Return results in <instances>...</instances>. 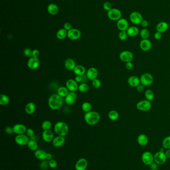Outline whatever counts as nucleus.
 Listing matches in <instances>:
<instances>
[{"label":"nucleus","mask_w":170,"mask_h":170,"mask_svg":"<svg viewBox=\"0 0 170 170\" xmlns=\"http://www.w3.org/2000/svg\"><path fill=\"white\" fill-rule=\"evenodd\" d=\"M64 103V98L57 94H52L49 98L48 105L52 110H57L62 107Z\"/></svg>","instance_id":"1"},{"label":"nucleus","mask_w":170,"mask_h":170,"mask_svg":"<svg viewBox=\"0 0 170 170\" xmlns=\"http://www.w3.org/2000/svg\"><path fill=\"white\" fill-rule=\"evenodd\" d=\"M85 122L90 125L97 124L100 120V115L98 113L95 111H90L85 113L84 116Z\"/></svg>","instance_id":"2"},{"label":"nucleus","mask_w":170,"mask_h":170,"mask_svg":"<svg viewBox=\"0 0 170 170\" xmlns=\"http://www.w3.org/2000/svg\"><path fill=\"white\" fill-rule=\"evenodd\" d=\"M54 131L55 133L58 136L64 137L68 133L69 128L68 125L65 122L59 121L54 125Z\"/></svg>","instance_id":"3"},{"label":"nucleus","mask_w":170,"mask_h":170,"mask_svg":"<svg viewBox=\"0 0 170 170\" xmlns=\"http://www.w3.org/2000/svg\"><path fill=\"white\" fill-rule=\"evenodd\" d=\"M140 79L141 84L144 85V86H149L153 83L154 77L151 74L148 73L142 74Z\"/></svg>","instance_id":"4"},{"label":"nucleus","mask_w":170,"mask_h":170,"mask_svg":"<svg viewBox=\"0 0 170 170\" xmlns=\"http://www.w3.org/2000/svg\"><path fill=\"white\" fill-rule=\"evenodd\" d=\"M109 19L113 21H118L121 18L122 13L120 10L116 8H112L107 13Z\"/></svg>","instance_id":"5"},{"label":"nucleus","mask_w":170,"mask_h":170,"mask_svg":"<svg viewBox=\"0 0 170 170\" xmlns=\"http://www.w3.org/2000/svg\"><path fill=\"white\" fill-rule=\"evenodd\" d=\"M141 159L144 164L150 166L154 162V155L149 151L144 152L142 154Z\"/></svg>","instance_id":"6"},{"label":"nucleus","mask_w":170,"mask_h":170,"mask_svg":"<svg viewBox=\"0 0 170 170\" xmlns=\"http://www.w3.org/2000/svg\"><path fill=\"white\" fill-rule=\"evenodd\" d=\"M129 19L131 22L135 25L141 24L142 20H143L142 14L136 11H133L130 13Z\"/></svg>","instance_id":"7"},{"label":"nucleus","mask_w":170,"mask_h":170,"mask_svg":"<svg viewBox=\"0 0 170 170\" xmlns=\"http://www.w3.org/2000/svg\"><path fill=\"white\" fill-rule=\"evenodd\" d=\"M151 103L147 100L141 101L136 105L137 109L139 111H149L151 109Z\"/></svg>","instance_id":"8"},{"label":"nucleus","mask_w":170,"mask_h":170,"mask_svg":"<svg viewBox=\"0 0 170 170\" xmlns=\"http://www.w3.org/2000/svg\"><path fill=\"white\" fill-rule=\"evenodd\" d=\"M167 157L165 152L159 151L154 155V162L158 165H163L166 163Z\"/></svg>","instance_id":"9"},{"label":"nucleus","mask_w":170,"mask_h":170,"mask_svg":"<svg viewBox=\"0 0 170 170\" xmlns=\"http://www.w3.org/2000/svg\"><path fill=\"white\" fill-rule=\"evenodd\" d=\"M30 138L25 134L17 135L15 138V142L20 146H26L28 145Z\"/></svg>","instance_id":"10"},{"label":"nucleus","mask_w":170,"mask_h":170,"mask_svg":"<svg viewBox=\"0 0 170 170\" xmlns=\"http://www.w3.org/2000/svg\"><path fill=\"white\" fill-rule=\"evenodd\" d=\"M119 58L120 60L124 62H132L134 58L133 54L131 51L125 50L121 52L119 55Z\"/></svg>","instance_id":"11"},{"label":"nucleus","mask_w":170,"mask_h":170,"mask_svg":"<svg viewBox=\"0 0 170 170\" xmlns=\"http://www.w3.org/2000/svg\"><path fill=\"white\" fill-rule=\"evenodd\" d=\"M81 33L79 30L76 28H72L67 32V37L71 40L79 39L81 37Z\"/></svg>","instance_id":"12"},{"label":"nucleus","mask_w":170,"mask_h":170,"mask_svg":"<svg viewBox=\"0 0 170 170\" xmlns=\"http://www.w3.org/2000/svg\"><path fill=\"white\" fill-rule=\"evenodd\" d=\"M117 28L120 31H127L129 28V22L126 19L121 18L117 22Z\"/></svg>","instance_id":"13"},{"label":"nucleus","mask_w":170,"mask_h":170,"mask_svg":"<svg viewBox=\"0 0 170 170\" xmlns=\"http://www.w3.org/2000/svg\"><path fill=\"white\" fill-rule=\"evenodd\" d=\"M27 65L31 70H36L38 68L40 65V61L39 58H35L33 57L30 58L28 61Z\"/></svg>","instance_id":"14"},{"label":"nucleus","mask_w":170,"mask_h":170,"mask_svg":"<svg viewBox=\"0 0 170 170\" xmlns=\"http://www.w3.org/2000/svg\"><path fill=\"white\" fill-rule=\"evenodd\" d=\"M88 164V161L86 159L82 158L77 161L75 165V169L76 170H86Z\"/></svg>","instance_id":"15"},{"label":"nucleus","mask_w":170,"mask_h":170,"mask_svg":"<svg viewBox=\"0 0 170 170\" xmlns=\"http://www.w3.org/2000/svg\"><path fill=\"white\" fill-rule=\"evenodd\" d=\"M66 87L70 92H75L79 90V85L75 80L69 79L66 82Z\"/></svg>","instance_id":"16"},{"label":"nucleus","mask_w":170,"mask_h":170,"mask_svg":"<svg viewBox=\"0 0 170 170\" xmlns=\"http://www.w3.org/2000/svg\"><path fill=\"white\" fill-rule=\"evenodd\" d=\"M77 99V94L73 92H70L64 98V102L68 105H72L76 102Z\"/></svg>","instance_id":"17"},{"label":"nucleus","mask_w":170,"mask_h":170,"mask_svg":"<svg viewBox=\"0 0 170 170\" xmlns=\"http://www.w3.org/2000/svg\"><path fill=\"white\" fill-rule=\"evenodd\" d=\"M14 133L16 134L17 135L19 134H25L26 132V126L24 124L18 123L14 125L13 127Z\"/></svg>","instance_id":"18"},{"label":"nucleus","mask_w":170,"mask_h":170,"mask_svg":"<svg viewBox=\"0 0 170 170\" xmlns=\"http://www.w3.org/2000/svg\"><path fill=\"white\" fill-rule=\"evenodd\" d=\"M140 48L143 51H148L152 48V42L148 39H142L139 44Z\"/></svg>","instance_id":"19"},{"label":"nucleus","mask_w":170,"mask_h":170,"mask_svg":"<svg viewBox=\"0 0 170 170\" xmlns=\"http://www.w3.org/2000/svg\"><path fill=\"white\" fill-rule=\"evenodd\" d=\"M42 138L45 142H52L53 139H54V134L53 132L51 130H43V132L42 133Z\"/></svg>","instance_id":"20"},{"label":"nucleus","mask_w":170,"mask_h":170,"mask_svg":"<svg viewBox=\"0 0 170 170\" xmlns=\"http://www.w3.org/2000/svg\"><path fill=\"white\" fill-rule=\"evenodd\" d=\"M86 77L90 80H93L96 79L98 75V72L97 69L94 67H91L88 69L86 72Z\"/></svg>","instance_id":"21"},{"label":"nucleus","mask_w":170,"mask_h":170,"mask_svg":"<svg viewBox=\"0 0 170 170\" xmlns=\"http://www.w3.org/2000/svg\"><path fill=\"white\" fill-rule=\"evenodd\" d=\"M65 141L66 140L64 136L58 135L53 139L52 141V145L56 148H59L64 145L65 143Z\"/></svg>","instance_id":"22"},{"label":"nucleus","mask_w":170,"mask_h":170,"mask_svg":"<svg viewBox=\"0 0 170 170\" xmlns=\"http://www.w3.org/2000/svg\"><path fill=\"white\" fill-rule=\"evenodd\" d=\"M128 83L131 87L136 88L141 84L140 79L137 76H131L128 79Z\"/></svg>","instance_id":"23"},{"label":"nucleus","mask_w":170,"mask_h":170,"mask_svg":"<svg viewBox=\"0 0 170 170\" xmlns=\"http://www.w3.org/2000/svg\"><path fill=\"white\" fill-rule=\"evenodd\" d=\"M47 153L45 150L41 149H38L37 150L35 151L34 155L37 159L43 161L46 159Z\"/></svg>","instance_id":"24"},{"label":"nucleus","mask_w":170,"mask_h":170,"mask_svg":"<svg viewBox=\"0 0 170 170\" xmlns=\"http://www.w3.org/2000/svg\"><path fill=\"white\" fill-rule=\"evenodd\" d=\"M169 24L166 22H159L156 27L157 32L161 33H164L168 30Z\"/></svg>","instance_id":"25"},{"label":"nucleus","mask_w":170,"mask_h":170,"mask_svg":"<svg viewBox=\"0 0 170 170\" xmlns=\"http://www.w3.org/2000/svg\"><path fill=\"white\" fill-rule=\"evenodd\" d=\"M76 63L72 58H67L64 62V67L68 71H73L76 67Z\"/></svg>","instance_id":"26"},{"label":"nucleus","mask_w":170,"mask_h":170,"mask_svg":"<svg viewBox=\"0 0 170 170\" xmlns=\"http://www.w3.org/2000/svg\"><path fill=\"white\" fill-rule=\"evenodd\" d=\"M149 142L148 137L146 134H141L139 135L137 138V142L139 145L145 146L147 145Z\"/></svg>","instance_id":"27"},{"label":"nucleus","mask_w":170,"mask_h":170,"mask_svg":"<svg viewBox=\"0 0 170 170\" xmlns=\"http://www.w3.org/2000/svg\"><path fill=\"white\" fill-rule=\"evenodd\" d=\"M76 76H83L86 73L85 68L82 65H77L73 70Z\"/></svg>","instance_id":"28"},{"label":"nucleus","mask_w":170,"mask_h":170,"mask_svg":"<svg viewBox=\"0 0 170 170\" xmlns=\"http://www.w3.org/2000/svg\"><path fill=\"white\" fill-rule=\"evenodd\" d=\"M126 32L128 36L130 37L136 36L137 35H138L139 33H140L138 28L135 26H130Z\"/></svg>","instance_id":"29"},{"label":"nucleus","mask_w":170,"mask_h":170,"mask_svg":"<svg viewBox=\"0 0 170 170\" xmlns=\"http://www.w3.org/2000/svg\"><path fill=\"white\" fill-rule=\"evenodd\" d=\"M36 106L33 102H30L26 104L25 107L26 113L28 115H32L36 111Z\"/></svg>","instance_id":"30"},{"label":"nucleus","mask_w":170,"mask_h":170,"mask_svg":"<svg viewBox=\"0 0 170 170\" xmlns=\"http://www.w3.org/2000/svg\"><path fill=\"white\" fill-rule=\"evenodd\" d=\"M47 11L51 15H56L58 13L59 9L56 4H51L47 7Z\"/></svg>","instance_id":"31"},{"label":"nucleus","mask_w":170,"mask_h":170,"mask_svg":"<svg viewBox=\"0 0 170 170\" xmlns=\"http://www.w3.org/2000/svg\"><path fill=\"white\" fill-rule=\"evenodd\" d=\"M67 36V31L64 28H61L58 30L56 33V37L58 39L62 40Z\"/></svg>","instance_id":"32"},{"label":"nucleus","mask_w":170,"mask_h":170,"mask_svg":"<svg viewBox=\"0 0 170 170\" xmlns=\"http://www.w3.org/2000/svg\"><path fill=\"white\" fill-rule=\"evenodd\" d=\"M68 91H69L66 87H60L58 89L57 92L58 94L60 96H62V98H65L68 94Z\"/></svg>","instance_id":"33"},{"label":"nucleus","mask_w":170,"mask_h":170,"mask_svg":"<svg viewBox=\"0 0 170 170\" xmlns=\"http://www.w3.org/2000/svg\"><path fill=\"white\" fill-rule=\"evenodd\" d=\"M27 146L28 147L30 150L33 151H35L36 150H37L38 147H39L37 141L34 140H32V139H30Z\"/></svg>","instance_id":"34"},{"label":"nucleus","mask_w":170,"mask_h":170,"mask_svg":"<svg viewBox=\"0 0 170 170\" xmlns=\"http://www.w3.org/2000/svg\"><path fill=\"white\" fill-rule=\"evenodd\" d=\"M9 97L6 94H2L0 95V105H6L9 104Z\"/></svg>","instance_id":"35"},{"label":"nucleus","mask_w":170,"mask_h":170,"mask_svg":"<svg viewBox=\"0 0 170 170\" xmlns=\"http://www.w3.org/2000/svg\"><path fill=\"white\" fill-rule=\"evenodd\" d=\"M108 116L109 118L111 120L115 121V120L118 119L119 117V115L117 111H114V110H112V111H109Z\"/></svg>","instance_id":"36"},{"label":"nucleus","mask_w":170,"mask_h":170,"mask_svg":"<svg viewBox=\"0 0 170 170\" xmlns=\"http://www.w3.org/2000/svg\"><path fill=\"white\" fill-rule=\"evenodd\" d=\"M145 96L146 100L150 102H152L154 98V94L153 91L151 90H147L145 92Z\"/></svg>","instance_id":"37"},{"label":"nucleus","mask_w":170,"mask_h":170,"mask_svg":"<svg viewBox=\"0 0 170 170\" xmlns=\"http://www.w3.org/2000/svg\"><path fill=\"white\" fill-rule=\"evenodd\" d=\"M139 34L142 39H148L150 36V32L146 28H144L141 30Z\"/></svg>","instance_id":"38"},{"label":"nucleus","mask_w":170,"mask_h":170,"mask_svg":"<svg viewBox=\"0 0 170 170\" xmlns=\"http://www.w3.org/2000/svg\"><path fill=\"white\" fill-rule=\"evenodd\" d=\"M51 128H52V123L49 120H45V121H43L41 124V128L43 130H51Z\"/></svg>","instance_id":"39"},{"label":"nucleus","mask_w":170,"mask_h":170,"mask_svg":"<svg viewBox=\"0 0 170 170\" xmlns=\"http://www.w3.org/2000/svg\"><path fill=\"white\" fill-rule=\"evenodd\" d=\"M82 111L85 113L91 111L92 109L91 105L88 102H84L82 104L81 106Z\"/></svg>","instance_id":"40"},{"label":"nucleus","mask_w":170,"mask_h":170,"mask_svg":"<svg viewBox=\"0 0 170 170\" xmlns=\"http://www.w3.org/2000/svg\"><path fill=\"white\" fill-rule=\"evenodd\" d=\"M162 146L165 149H170V136L165 137L162 142Z\"/></svg>","instance_id":"41"},{"label":"nucleus","mask_w":170,"mask_h":170,"mask_svg":"<svg viewBox=\"0 0 170 170\" xmlns=\"http://www.w3.org/2000/svg\"><path fill=\"white\" fill-rule=\"evenodd\" d=\"M89 90V86L87 84L83 83L79 85V92H86Z\"/></svg>","instance_id":"42"},{"label":"nucleus","mask_w":170,"mask_h":170,"mask_svg":"<svg viewBox=\"0 0 170 170\" xmlns=\"http://www.w3.org/2000/svg\"><path fill=\"white\" fill-rule=\"evenodd\" d=\"M49 167V161L47 160L41 161L39 164V168L42 170H46Z\"/></svg>","instance_id":"43"},{"label":"nucleus","mask_w":170,"mask_h":170,"mask_svg":"<svg viewBox=\"0 0 170 170\" xmlns=\"http://www.w3.org/2000/svg\"><path fill=\"white\" fill-rule=\"evenodd\" d=\"M128 35L126 31H120L118 34V37L120 40L124 41L126 40Z\"/></svg>","instance_id":"44"},{"label":"nucleus","mask_w":170,"mask_h":170,"mask_svg":"<svg viewBox=\"0 0 170 170\" xmlns=\"http://www.w3.org/2000/svg\"><path fill=\"white\" fill-rule=\"evenodd\" d=\"M92 85L95 89H99L101 86V82L98 79H95L92 81Z\"/></svg>","instance_id":"45"},{"label":"nucleus","mask_w":170,"mask_h":170,"mask_svg":"<svg viewBox=\"0 0 170 170\" xmlns=\"http://www.w3.org/2000/svg\"><path fill=\"white\" fill-rule=\"evenodd\" d=\"M23 53L26 57H32L33 56V50L30 48H25L23 51Z\"/></svg>","instance_id":"46"},{"label":"nucleus","mask_w":170,"mask_h":170,"mask_svg":"<svg viewBox=\"0 0 170 170\" xmlns=\"http://www.w3.org/2000/svg\"><path fill=\"white\" fill-rule=\"evenodd\" d=\"M49 161V167L51 169L56 168V167L58 166V163L57 161L52 159Z\"/></svg>","instance_id":"47"},{"label":"nucleus","mask_w":170,"mask_h":170,"mask_svg":"<svg viewBox=\"0 0 170 170\" xmlns=\"http://www.w3.org/2000/svg\"><path fill=\"white\" fill-rule=\"evenodd\" d=\"M26 134L30 138L35 135V132H34V130H33L32 128H27V130H26Z\"/></svg>","instance_id":"48"},{"label":"nucleus","mask_w":170,"mask_h":170,"mask_svg":"<svg viewBox=\"0 0 170 170\" xmlns=\"http://www.w3.org/2000/svg\"><path fill=\"white\" fill-rule=\"evenodd\" d=\"M103 7L105 11H108L112 9V4L109 2H105L104 4H103Z\"/></svg>","instance_id":"49"},{"label":"nucleus","mask_w":170,"mask_h":170,"mask_svg":"<svg viewBox=\"0 0 170 170\" xmlns=\"http://www.w3.org/2000/svg\"><path fill=\"white\" fill-rule=\"evenodd\" d=\"M5 132L9 135H11L12 134L14 133L13 128H12L11 126H7L5 128Z\"/></svg>","instance_id":"50"},{"label":"nucleus","mask_w":170,"mask_h":170,"mask_svg":"<svg viewBox=\"0 0 170 170\" xmlns=\"http://www.w3.org/2000/svg\"><path fill=\"white\" fill-rule=\"evenodd\" d=\"M133 64L132 62H128L126 63L125 67L128 70H131L133 68Z\"/></svg>","instance_id":"51"},{"label":"nucleus","mask_w":170,"mask_h":170,"mask_svg":"<svg viewBox=\"0 0 170 170\" xmlns=\"http://www.w3.org/2000/svg\"><path fill=\"white\" fill-rule=\"evenodd\" d=\"M40 55V52L37 49H34L33 50V56L32 57L35 58H39Z\"/></svg>","instance_id":"52"},{"label":"nucleus","mask_w":170,"mask_h":170,"mask_svg":"<svg viewBox=\"0 0 170 170\" xmlns=\"http://www.w3.org/2000/svg\"><path fill=\"white\" fill-rule=\"evenodd\" d=\"M64 28L65 30H66L67 32H68V30H71L72 28L71 24L70 23H69V22H66L64 24Z\"/></svg>","instance_id":"53"},{"label":"nucleus","mask_w":170,"mask_h":170,"mask_svg":"<svg viewBox=\"0 0 170 170\" xmlns=\"http://www.w3.org/2000/svg\"><path fill=\"white\" fill-rule=\"evenodd\" d=\"M162 37V33L160 32H157L154 34V38L156 40H160Z\"/></svg>","instance_id":"54"},{"label":"nucleus","mask_w":170,"mask_h":170,"mask_svg":"<svg viewBox=\"0 0 170 170\" xmlns=\"http://www.w3.org/2000/svg\"><path fill=\"white\" fill-rule=\"evenodd\" d=\"M83 76H84V75L82 76H76V77H75V81L77 82V83L82 82L83 81V79H84V78H83Z\"/></svg>","instance_id":"55"},{"label":"nucleus","mask_w":170,"mask_h":170,"mask_svg":"<svg viewBox=\"0 0 170 170\" xmlns=\"http://www.w3.org/2000/svg\"><path fill=\"white\" fill-rule=\"evenodd\" d=\"M158 165L157 164V163H156L155 162H154L152 163L150 165V169L151 170H158Z\"/></svg>","instance_id":"56"},{"label":"nucleus","mask_w":170,"mask_h":170,"mask_svg":"<svg viewBox=\"0 0 170 170\" xmlns=\"http://www.w3.org/2000/svg\"><path fill=\"white\" fill-rule=\"evenodd\" d=\"M141 26L144 28H146L147 27H148L149 26V22H148L147 20H142V22L141 23Z\"/></svg>","instance_id":"57"},{"label":"nucleus","mask_w":170,"mask_h":170,"mask_svg":"<svg viewBox=\"0 0 170 170\" xmlns=\"http://www.w3.org/2000/svg\"><path fill=\"white\" fill-rule=\"evenodd\" d=\"M144 88H145V86H144V85L140 84V85H139L138 86L136 87L137 91L139 92H142L144 91Z\"/></svg>","instance_id":"58"},{"label":"nucleus","mask_w":170,"mask_h":170,"mask_svg":"<svg viewBox=\"0 0 170 170\" xmlns=\"http://www.w3.org/2000/svg\"><path fill=\"white\" fill-rule=\"evenodd\" d=\"M52 157L53 156H52V155L50 153H47V156H46V159H45V160L49 161V160H51L52 159Z\"/></svg>","instance_id":"59"},{"label":"nucleus","mask_w":170,"mask_h":170,"mask_svg":"<svg viewBox=\"0 0 170 170\" xmlns=\"http://www.w3.org/2000/svg\"><path fill=\"white\" fill-rule=\"evenodd\" d=\"M165 153L166 154V155L167 156V158H170V149H167L165 152Z\"/></svg>","instance_id":"60"},{"label":"nucleus","mask_w":170,"mask_h":170,"mask_svg":"<svg viewBox=\"0 0 170 170\" xmlns=\"http://www.w3.org/2000/svg\"></svg>","instance_id":"61"}]
</instances>
